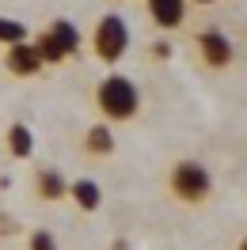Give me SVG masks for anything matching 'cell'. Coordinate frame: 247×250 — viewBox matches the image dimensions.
Listing matches in <instances>:
<instances>
[{"mask_svg": "<svg viewBox=\"0 0 247 250\" xmlns=\"http://www.w3.org/2000/svg\"><path fill=\"white\" fill-rule=\"evenodd\" d=\"M194 4H213V0H194Z\"/></svg>", "mask_w": 247, "mask_h": 250, "instance_id": "cell-15", "label": "cell"}, {"mask_svg": "<svg viewBox=\"0 0 247 250\" xmlns=\"http://www.w3.org/2000/svg\"><path fill=\"white\" fill-rule=\"evenodd\" d=\"M38 189L46 193V197H61L65 193V182L57 171H38Z\"/></svg>", "mask_w": 247, "mask_h": 250, "instance_id": "cell-11", "label": "cell"}, {"mask_svg": "<svg viewBox=\"0 0 247 250\" xmlns=\"http://www.w3.org/2000/svg\"><path fill=\"white\" fill-rule=\"evenodd\" d=\"M125 49H129V27H125L122 16H103L99 19V27H95V53L103 57V61H118Z\"/></svg>", "mask_w": 247, "mask_h": 250, "instance_id": "cell-2", "label": "cell"}, {"mask_svg": "<svg viewBox=\"0 0 247 250\" xmlns=\"http://www.w3.org/2000/svg\"><path fill=\"white\" fill-rule=\"evenodd\" d=\"M49 38L57 42V49H61L65 57H69V53H76V49H80V31L73 27V23H69V19H57V23L49 27Z\"/></svg>", "mask_w": 247, "mask_h": 250, "instance_id": "cell-7", "label": "cell"}, {"mask_svg": "<svg viewBox=\"0 0 247 250\" xmlns=\"http://www.w3.org/2000/svg\"><path fill=\"white\" fill-rule=\"evenodd\" d=\"M183 4L186 0H148V16L160 27H179L183 23Z\"/></svg>", "mask_w": 247, "mask_h": 250, "instance_id": "cell-6", "label": "cell"}, {"mask_svg": "<svg viewBox=\"0 0 247 250\" xmlns=\"http://www.w3.org/2000/svg\"><path fill=\"white\" fill-rule=\"evenodd\" d=\"M198 49H201V57L213 64V68H224V64L236 57V49H232V42L224 38L221 31H205L198 38Z\"/></svg>", "mask_w": 247, "mask_h": 250, "instance_id": "cell-4", "label": "cell"}, {"mask_svg": "<svg viewBox=\"0 0 247 250\" xmlns=\"http://www.w3.org/2000/svg\"><path fill=\"white\" fill-rule=\"evenodd\" d=\"M73 197H76L80 208H99V201H103V193H99V186L95 182H73Z\"/></svg>", "mask_w": 247, "mask_h": 250, "instance_id": "cell-8", "label": "cell"}, {"mask_svg": "<svg viewBox=\"0 0 247 250\" xmlns=\"http://www.w3.org/2000/svg\"><path fill=\"white\" fill-rule=\"evenodd\" d=\"M8 148H12L16 156H31V148H34L31 129H27V125H12V129H8Z\"/></svg>", "mask_w": 247, "mask_h": 250, "instance_id": "cell-9", "label": "cell"}, {"mask_svg": "<svg viewBox=\"0 0 247 250\" xmlns=\"http://www.w3.org/2000/svg\"><path fill=\"white\" fill-rule=\"evenodd\" d=\"M38 64H42V57H38V49H34V46H27V42H12V53H8V68H12V72L31 76V72H38Z\"/></svg>", "mask_w": 247, "mask_h": 250, "instance_id": "cell-5", "label": "cell"}, {"mask_svg": "<svg viewBox=\"0 0 247 250\" xmlns=\"http://www.w3.org/2000/svg\"><path fill=\"white\" fill-rule=\"evenodd\" d=\"M99 106L107 110L110 118H129L137 110V87L125 76H107L99 83Z\"/></svg>", "mask_w": 247, "mask_h": 250, "instance_id": "cell-1", "label": "cell"}, {"mask_svg": "<svg viewBox=\"0 0 247 250\" xmlns=\"http://www.w3.org/2000/svg\"><path fill=\"white\" fill-rule=\"evenodd\" d=\"M88 148H92V152H99V156L114 148V137H110V129H107V125H95L92 133H88Z\"/></svg>", "mask_w": 247, "mask_h": 250, "instance_id": "cell-10", "label": "cell"}, {"mask_svg": "<svg viewBox=\"0 0 247 250\" xmlns=\"http://www.w3.org/2000/svg\"><path fill=\"white\" fill-rule=\"evenodd\" d=\"M31 250H57V243H53V235H49V231H34Z\"/></svg>", "mask_w": 247, "mask_h": 250, "instance_id": "cell-14", "label": "cell"}, {"mask_svg": "<svg viewBox=\"0 0 247 250\" xmlns=\"http://www.w3.org/2000/svg\"><path fill=\"white\" fill-rule=\"evenodd\" d=\"M34 49H38V57H42V61H61V57H65L61 49H57V42H53L49 34H42V38L34 42Z\"/></svg>", "mask_w": 247, "mask_h": 250, "instance_id": "cell-13", "label": "cell"}, {"mask_svg": "<svg viewBox=\"0 0 247 250\" xmlns=\"http://www.w3.org/2000/svg\"><path fill=\"white\" fill-rule=\"evenodd\" d=\"M171 186H175V193L186 197V201H201V197L209 193V171H205L201 163H190V159H186V163L175 167Z\"/></svg>", "mask_w": 247, "mask_h": 250, "instance_id": "cell-3", "label": "cell"}, {"mask_svg": "<svg viewBox=\"0 0 247 250\" xmlns=\"http://www.w3.org/2000/svg\"><path fill=\"white\" fill-rule=\"evenodd\" d=\"M27 38V31H23V23H16V19H0V42H23Z\"/></svg>", "mask_w": 247, "mask_h": 250, "instance_id": "cell-12", "label": "cell"}]
</instances>
